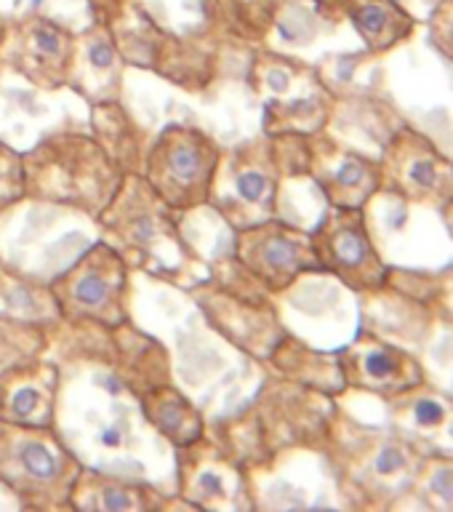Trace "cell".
I'll use <instances>...</instances> for the list:
<instances>
[{"label": "cell", "mask_w": 453, "mask_h": 512, "mask_svg": "<svg viewBox=\"0 0 453 512\" xmlns=\"http://www.w3.org/2000/svg\"><path fill=\"white\" fill-rule=\"evenodd\" d=\"M110 339L115 352L110 366L134 395H142L155 384L171 382L168 352L158 339L142 334L139 328L131 326V320L110 328Z\"/></svg>", "instance_id": "obj_22"}, {"label": "cell", "mask_w": 453, "mask_h": 512, "mask_svg": "<svg viewBox=\"0 0 453 512\" xmlns=\"http://www.w3.org/2000/svg\"><path fill=\"white\" fill-rule=\"evenodd\" d=\"M96 224L128 267L163 280L190 278L192 286L206 280L198 278V267H206V262L184 240L179 214L152 190L142 174H126Z\"/></svg>", "instance_id": "obj_1"}, {"label": "cell", "mask_w": 453, "mask_h": 512, "mask_svg": "<svg viewBox=\"0 0 453 512\" xmlns=\"http://www.w3.org/2000/svg\"><path fill=\"white\" fill-rule=\"evenodd\" d=\"M440 35H438V40H440V46L446 48L448 54H453V19H446V22L440 24Z\"/></svg>", "instance_id": "obj_32"}, {"label": "cell", "mask_w": 453, "mask_h": 512, "mask_svg": "<svg viewBox=\"0 0 453 512\" xmlns=\"http://www.w3.org/2000/svg\"><path fill=\"white\" fill-rule=\"evenodd\" d=\"M214 8L235 38L262 43L278 22L283 0H214Z\"/></svg>", "instance_id": "obj_28"}, {"label": "cell", "mask_w": 453, "mask_h": 512, "mask_svg": "<svg viewBox=\"0 0 453 512\" xmlns=\"http://www.w3.org/2000/svg\"><path fill=\"white\" fill-rule=\"evenodd\" d=\"M62 374L51 360H24L0 374V422L56 427Z\"/></svg>", "instance_id": "obj_18"}, {"label": "cell", "mask_w": 453, "mask_h": 512, "mask_svg": "<svg viewBox=\"0 0 453 512\" xmlns=\"http://www.w3.org/2000/svg\"><path fill=\"white\" fill-rule=\"evenodd\" d=\"M136 400L147 424L174 448L195 443L206 435V419L200 414V408L171 382L155 384L142 395H136Z\"/></svg>", "instance_id": "obj_23"}, {"label": "cell", "mask_w": 453, "mask_h": 512, "mask_svg": "<svg viewBox=\"0 0 453 512\" xmlns=\"http://www.w3.org/2000/svg\"><path fill=\"white\" fill-rule=\"evenodd\" d=\"M347 14L374 51L395 46L411 27L408 16L392 0H347Z\"/></svg>", "instance_id": "obj_27"}, {"label": "cell", "mask_w": 453, "mask_h": 512, "mask_svg": "<svg viewBox=\"0 0 453 512\" xmlns=\"http://www.w3.org/2000/svg\"><path fill=\"white\" fill-rule=\"evenodd\" d=\"M91 134L126 174H142L144 152L139 128L120 99L91 104Z\"/></svg>", "instance_id": "obj_26"}, {"label": "cell", "mask_w": 453, "mask_h": 512, "mask_svg": "<svg viewBox=\"0 0 453 512\" xmlns=\"http://www.w3.org/2000/svg\"><path fill=\"white\" fill-rule=\"evenodd\" d=\"M22 160L27 200L67 208L91 222L110 206L126 179V171L107 155L94 134L80 131L48 134L32 150L22 152Z\"/></svg>", "instance_id": "obj_2"}, {"label": "cell", "mask_w": 453, "mask_h": 512, "mask_svg": "<svg viewBox=\"0 0 453 512\" xmlns=\"http://www.w3.org/2000/svg\"><path fill=\"white\" fill-rule=\"evenodd\" d=\"M176 451V494L192 510H254L251 470L206 435Z\"/></svg>", "instance_id": "obj_10"}, {"label": "cell", "mask_w": 453, "mask_h": 512, "mask_svg": "<svg viewBox=\"0 0 453 512\" xmlns=\"http://www.w3.org/2000/svg\"><path fill=\"white\" fill-rule=\"evenodd\" d=\"M168 499L147 483L118 478L110 472L80 467L70 491V510L80 512H144L168 507Z\"/></svg>", "instance_id": "obj_21"}, {"label": "cell", "mask_w": 453, "mask_h": 512, "mask_svg": "<svg viewBox=\"0 0 453 512\" xmlns=\"http://www.w3.org/2000/svg\"><path fill=\"white\" fill-rule=\"evenodd\" d=\"M310 238L320 270L355 291H379L387 283V264L374 248L363 208L331 206Z\"/></svg>", "instance_id": "obj_13"}, {"label": "cell", "mask_w": 453, "mask_h": 512, "mask_svg": "<svg viewBox=\"0 0 453 512\" xmlns=\"http://www.w3.org/2000/svg\"><path fill=\"white\" fill-rule=\"evenodd\" d=\"M219 158L222 147L203 128L168 123L144 152L142 176L176 214H187L208 206Z\"/></svg>", "instance_id": "obj_8"}, {"label": "cell", "mask_w": 453, "mask_h": 512, "mask_svg": "<svg viewBox=\"0 0 453 512\" xmlns=\"http://www.w3.org/2000/svg\"><path fill=\"white\" fill-rule=\"evenodd\" d=\"M248 411L254 416L270 462L283 448L326 443L334 416L328 392L312 390L288 379L267 384Z\"/></svg>", "instance_id": "obj_11"}, {"label": "cell", "mask_w": 453, "mask_h": 512, "mask_svg": "<svg viewBox=\"0 0 453 512\" xmlns=\"http://www.w3.org/2000/svg\"><path fill=\"white\" fill-rule=\"evenodd\" d=\"M192 294L208 326L251 358L264 360L286 336V328L267 296L230 291L211 278L195 283Z\"/></svg>", "instance_id": "obj_14"}, {"label": "cell", "mask_w": 453, "mask_h": 512, "mask_svg": "<svg viewBox=\"0 0 453 512\" xmlns=\"http://www.w3.org/2000/svg\"><path fill=\"white\" fill-rule=\"evenodd\" d=\"M131 267L107 243L96 240L83 254L48 280L64 323L115 328L128 318Z\"/></svg>", "instance_id": "obj_7"}, {"label": "cell", "mask_w": 453, "mask_h": 512, "mask_svg": "<svg viewBox=\"0 0 453 512\" xmlns=\"http://www.w3.org/2000/svg\"><path fill=\"white\" fill-rule=\"evenodd\" d=\"M110 24L123 62L152 70L187 91H203L216 78V56L190 40L176 38L160 27L139 3L118 0L115 11L99 16Z\"/></svg>", "instance_id": "obj_6"}, {"label": "cell", "mask_w": 453, "mask_h": 512, "mask_svg": "<svg viewBox=\"0 0 453 512\" xmlns=\"http://www.w3.org/2000/svg\"><path fill=\"white\" fill-rule=\"evenodd\" d=\"M27 200L22 152L0 139V214Z\"/></svg>", "instance_id": "obj_31"}, {"label": "cell", "mask_w": 453, "mask_h": 512, "mask_svg": "<svg viewBox=\"0 0 453 512\" xmlns=\"http://www.w3.org/2000/svg\"><path fill=\"white\" fill-rule=\"evenodd\" d=\"M75 32L56 19L32 14L6 22L0 62L22 75L30 86L59 91L70 75Z\"/></svg>", "instance_id": "obj_15"}, {"label": "cell", "mask_w": 453, "mask_h": 512, "mask_svg": "<svg viewBox=\"0 0 453 512\" xmlns=\"http://www.w3.org/2000/svg\"><path fill=\"white\" fill-rule=\"evenodd\" d=\"M310 176L328 206L363 208L382 190V168L366 155L334 142H312Z\"/></svg>", "instance_id": "obj_19"}, {"label": "cell", "mask_w": 453, "mask_h": 512, "mask_svg": "<svg viewBox=\"0 0 453 512\" xmlns=\"http://www.w3.org/2000/svg\"><path fill=\"white\" fill-rule=\"evenodd\" d=\"M80 467L83 462L54 427L0 422V488L14 494L19 507L70 510Z\"/></svg>", "instance_id": "obj_3"}, {"label": "cell", "mask_w": 453, "mask_h": 512, "mask_svg": "<svg viewBox=\"0 0 453 512\" xmlns=\"http://www.w3.org/2000/svg\"><path fill=\"white\" fill-rule=\"evenodd\" d=\"M48 347V328L35 323L0 320V374L24 360L43 355Z\"/></svg>", "instance_id": "obj_30"}, {"label": "cell", "mask_w": 453, "mask_h": 512, "mask_svg": "<svg viewBox=\"0 0 453 512\" xmlns=\"http://www.w3.org/2000/svg\"><path fill=\"white\" fill-rule=\"evenodd\" d=\"M280 187L283 176L278 160L272 152L270 136L262 131L256 139L222 150L208 208H214L232 230H243L278 216Z\"/></svg>", "instance_id": "obj_9"}, {"label": "cell", "mask_w": 453, "mask_h": 512, "mask_svg": "<svg viewBox=\"0 0 453 512\" xmlns=\"http://www.w3.org/2000/svg\"><path fill=\"white\" fill-rule=\"evenodd\" d=\"M264 363L280 379H288V382L304 384V387L328 392V395L344 390V376L342 368H339V360L331 358V355H323V352H315L304 342L294 339V336H283L275 344V350L264 358Z\"/></svg>", "instance_id": "obj_24"}, {"label": "cell", "mask_w": 453, "mask_h": 512, "mask_svg": "<svg viewBox=\"0 0 453 512\" xmlns=\"http://www.w3.org/2000/svg\"><path fill=\"white\" fill-rule=\"evenodd\" d=\"M344 387L376 392L384 398H398L422 384V366L398 344L384 342L374 334L358 336L339 355Z\"/></svg>", "instance_id": "obj_17"}, {"label": "cell", "mask_w": 453, "mask_h": 512, "mask_svg": "<svg viewBox=\"0 0 453 512\" xmlns=\"http://www.w3.org/2000/svg\"><path fill=\"white\" fill-rule=\"evenodd\" d=\"M3 32H6V19H0V43H3Z\"/></svg>", "instance_id": "obj_33"}, {"label": "cell", "mask_w": 453, "mask_h": 512, "mask_svg": "<svg viewBox=\"0 0 453 512\" xmlns=\"http://www.w3.org/2000/svg\"><path fill=\"white\" fill-rule=\"evenodd\" d=\"M382 184L392 195L430 200L446 206L453 200V163H448L424 136L400 128L379 163Z\"/></svg>", "instance_id": "obj_16"}, {"label": "cell", "mask_w": 453, "mask_h": 512, "mask_svg": "<svg viewBox=\"0 0 453 512\" xmlns=\"http://www.w3.org/2000/svg\"><path fill=\"white\" fill-rule=\"evenodd\" d=\"M0 320L51 328L62 323V312L48 280L22 275L0 262Z\"/></svg>", "instance_id": "obj_25"}, {"label": "cell", "mask_w": 453, "mask_h": 512, "mask_svg": "<svg viewBox=\"0 0 453 512\" xmlns=\"http://www.w3.org/2000/svg\"><path fill=\"white\" fill-rule=\"evenodd\" d=\"M123 67H126V62L120 56L118 43L112 38L110 24L96 16L91 27L75 32L70 75H67L64 88H72L88 104L120 99Z\"/></svg>", "instance_id": "obj_20"}, {"label": "cell", "mask_w": 453, "mask_h": 512, "mask_svg": "<svg viewBox=\"0 0 453 512\" xmlns=\"http://www.w3.org/2000/svg\"><path fill=\"white\" fill-rule=\"evenodd\" d=\"M326 446L331 448L344 491L371 504H384L392 496L403 494L424 464L419 446L408 438L366 430L339 432L334 422Z\"/></svg>", "instance_id": "obj_5"}, {"label": "cell", "mask_w": 453, "mask_h": 512, "mask_svg": "<svg viewBox=\"0 0 453 512\" xmlns=\"http://www.w3.org/2000/svg\"><path fill=\"white\" fill-rule=\"evenodd\" d=\"M248 86L262 99L264 134L315 136L334 112V94L320 72L275 51H256Z\"/></svg>", "instance_id": "obj_4"}, {"label": "cell", "mask_w": 453, "mask_h": 512, "mask_svg": "<svg viewBox=\"0 0 453 512\" xmlns=\"http://www.w3.org/2000/svg\"><path fill=\"white\" fill-rule=\"evenodd\" d=\"M398 408H400V422L411 424V430L416 435H422L424 440L440 435L443 430L453 435V403L446 398H440L435 392H424L422 384L414 390L398 395Z\"/></svg>", "instance_id": "obj_29"}, {"label": "cell", "mask_w": 453, "mask_h": 512, "mask_svg": "<svg viewBox=\"0 0 453 512\" xmlns=\"http://www.w3.org/2000/svg\"><path fill=\"white\" fill-rule=\"evenodd\" d=\"M232 256L272 294L291 288L307 272L320 270L310 232L278 216L235 230Z\"/></svg>", "instance_id": "obj_12"}]
</instances>
